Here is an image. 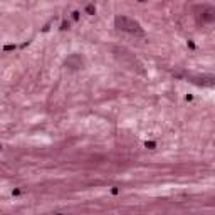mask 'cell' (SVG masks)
<instances>
[{
  "instance_id": "obj_4",
  "label": "cell",
  "mask_w": 215,
  "mask_h": 215,
  "mask_svg": "<svg viewBox=\"0 0 215 215\" xmlns=\"http://www.w3.org/2000/svg\"><path fill=\"white\" fill-rule=\"evenodd\" d=\"M192 82H195L198 86H208V88H212L214 86V78L212 76H208V78H188Z\"/></svg>"
},
{
  "instance_id": "obj_6",
  "label": "cell",
  "mask_w": 215,
  "mask_h": 215,
  "mask_svg": "<svg viewBox=\"0 0 215 215\" xmlns=\"http://www.w3.org/2000/svg\"><path fill=\"white\" fill-rule=\"evenodd\" d=\"M145 148H148V150H155V148H156V141H145Z\"/></svg>"
},
{
  "instance_id": "obj_9",
  "label": "cell",
  "mask_w": 215,
  "mask_h": 215,
  "mask_svg": "<svg viewBox=\"0 0 215 215\" xmlns=\"http://www.w3.org/2000/svg\"><path fill=\"white\" fill-rule=\"evenodd\" d=\"M22 195V190H20V188H14V190H12V197H20Z\"/></svg>"
},
{
  "instance_id": "obj_5",
  "label": "cell",
  "mask_w": 215,
  "mask_h": 215,
  "mask_svg": "<svg viewBox=\"0 0 215 215\" xmlns=\"http://www.w3.org/2000/svg\"><path fill=\"white\" fill-rule=\"evenodd\" d=\"M84 12H86L88 15H94V14H96V5H94V3H88L86 9H84Z\"/></svg>"
},
{
  "instance_id": "obj_11",
  "label": "cell",
  "mask_w": 215,
  "mask_h": 215,
  "mask_svg": "<svg viewBox=\"0 0 215 215\" xmlns=\"http://www.w3.org/2000/svg\"><path fill=\"white\" fill-rule=\"evenodd\" d=\"M111 193H113V195H118V193H119V188H118V186H113V188H111Z\"/></svg>"
},
{
  "instance_id": "obj_7",
  "label": "cell",
  "mask_w": 215,
  "mask_h": 215,
  "mask_svg": "<svg viewBox=\"0 0 215 215\" xmlns=\"http://www.w3.org/2000/svg\"><path fill=\"white\" fill-rule=\"evenodd\" d=\"M79 17H81V12H79V10H74V12L71 14V19L74 20V22H78V20H79Z\"/></svg>"
},
{
  "instance_id": "obj_13",
  "label": "cell",
  "mask_w": 215,
  "mask_h": 215,
  "mask_svg": "<svg viewBox=\"0 0 215 215\" xmlns=\"http://www.w3.org/2000/svg\"><path fill=\"white\" fill-rule=\"evenodd\" d=\"M138 2H139V3H143V2H146V0H138Z\"/></svg>"
},
{
  "instance_id": "obj_2",
  "label": "cell",
  "mask_w": 215,
  "mask_h": 215,
  "mask_svg": "<svg viewBox=\"0 0 215 215\" xmlns=\"http://www.w3.org/2000/svg\"><path fill=\"white\" fill-rule=\"evenodd\" d=\"M197 20L200 24H212L215 20V9L212 5H202V7H197Z\"/></svg>"
},
{
  "instance_id": "obj_12",
  "label": "cell",
  "mask_w": 215,
  "mask_h": 215,
  "mask_svg": "<svg viewBox=\"0 0 215 215\" xmlns=\"http://www.w3.org/2000/svg\"><path fill=\"white\" fill-rule=\"evenodd\" d=\"M186 46H188L190 49H195V44H193V40H188V42H186Z\"/></svg>"
},
{
  "instance_id": "obj_14",
  "label": "cell",
  "mask_w": 215,
  "mask_h": 215,
  "mask_svg": "<svg viewBox=\"0 0 215 215\" xmlns=\"http://www.w3.org/2000/svg\"><path fill=\"white\" fill-rule=\"evenodd\" d=\"M0 150H2V145H0Z\"/></svg>"
},
{
  "instance_id": "obj_3",
  "label": "cell",
  "mask_w": 215,
  "mask_h": 215,
  "mask_svg": "<svg viewBox=\"0 0 215 215\" xmlns=\"http://www.w3.org/2000/svg\"><path fill=\"white\" fill-rule=\"evenodd\" d=\"M84 66H86V61L81 54H69L67 57L64 59V67L67 71H72V72L84 69Z\"/></svg>"
},
{
  "instance_id": "obj_10",
  "label": "cell",
  "mask_w": 215,
  "mask_h": 215,
  "mask_svg": "<svg viewBox=\"0 0 215 215\" xmlns=\"http://www.w3.org/2000/svg\"><path fill=\"white\" fill-rule=\"evenodd\" d=\"M3 50L7 52V50H15V44H7L5 47H3Z\"/></svg>"
},
{
  "instance_id": "obj_8",
  "label": "cell",
  "mask_w": 215,
  "mask_h": 215,
  "mask_svg": "<svg viewBox=\"0 0 215 215\" xmlns=\"http://www.w3.org/2000/svg\"><path fill=\"white\" fill-rule=\"evenodd\" d=\"M71 27V22L69 20H62V24H61V30H67Z\"/></svg>"
},
{
  "instance_id": "obj_1",
  "label": "cell",
  "mask_w": 215,
  "mask_h": 215,
  "mask_svg": "<svg viewBox=\"0 0 215 215\" xmlns=\"http://www.w3.org/2000/svg\"><path fill=\"white\" fill-rule=\"evenodd\" d=\"M114 27H116V30L126 32V34H131V35H138V37L145 35V30L141 27V24L138 20L128 17V15H121V14L116 15L114 17Z\"/></svg>"
}]
</instances>
